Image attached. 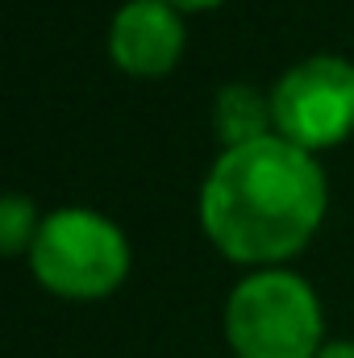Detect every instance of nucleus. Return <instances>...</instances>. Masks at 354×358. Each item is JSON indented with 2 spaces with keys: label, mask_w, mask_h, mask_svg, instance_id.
Listing matches in <instances>:
<instances>
[{
  "label": "nucleus",
  "mask_w": 354,
  "mask_h": 358,
  "mask_svg": "<svg viewBox=\"0 0 354 358\" xmlns=\"http://www.w3.org/2000/svg\"><path fill=\"white\" fill-rule=\"evenodd\" d=\"M200 229L238 267L267 271L296 259L321 229L330 179L317 155L279 134L221 150L200 183Z\"/></svg>",
  "instance_id": "1"
},
{
  "label": "nucleus",
  "mask_w": 354,
  "mask_h": 358,
  "mask_svg": "<svg viewBox=\"0 0 354 358\" xmlns=\"http://www.w3.org/2000/svg\"><path fill=\"white\" fill-rule=\"evenodd\" d=\"M34 279L63 300H104L129 279V238L125 229L88 204H63L46 213L34 246H29Z\"/></svg>",
  "instance_id": "3"
},
{
  "label": "nucleus",
  "mask_w": 354,
  "mask_h": 358,
  "mask_svg": "<svg viewBox=\"0 0 354 358\" xmlns=\"http://www.w3.org/2000/svg\"><path fill=\"white\" fill-rule=\"evenodd\" d=\"M317 358H354V338H330L317 350Z\"/></svg>",
  "instance_id": "8"
},
{
  "label": "nucleus",
  "mask_w": 354,
  "mask_h": 358,
  "mask_svg": "<svg viewBox=\"0 0 354 358\" xmlns=\"http://www.w3.org/2000/svg\"><path fill=\"white\" fill-rule=\"evenodd\" d=\"M275 134L309 155H325L354 134V59L309 55L271 84Z\"/></svg>",
  "instance_id": "4"
},
{
  "label": "nucleus",
  "mask_w": 354,
  "mask_h": 358,
  "mask_svg": "<svg viewBox=\"0 0 354 358\" xmlns=\"http://www.w3.org/2000/svg\"><path fill=\"white\" fill-rule=\"evenodd\" d=\"M167 4H176L179 13H208V8H217L225 0H167Z\"/></svg>",
  "instance_id": "9"
},
{
  "label": "nucleus",
  "mask_w": 354,
  "mask_h": 358,
  "mask_svg": "<svg viewBox=\"0 0 354 358\" xmlns=\"http://www.w3.org/2000/svg\"><path fill=\"white\" fill-rule=\"evenodd\" d=\"M187 46L183 13L167 0H125L108 21V59L134 80L171 76Z\"/></svg>",
  "instance_id": "5"
},
{
  "label": "nucleus",
  "mask_w": 354,
  "mask_h": 358,
  "mask_svg": "<svg viewBox=\"0 0 354 358\" xmlns=\"http://www.w3.org/2000/svg\"><path fill=\"white\" fill-rule=\"evenodd\" d=\"M221 334L234 358H317L330 342L317 287L288 267L242 275L225 296Z\"/></svg>",
  "instance_id": "2"
},
{
  "label": "nucleus",
  "mask_w": 354,
  "mask_h": 358,
  "mask_svg": "<svg viewBox=\"0 0 354 358\" xmlns=\"http://www.w3.org/2000/svg\"><path fill=\"white\" fill-rule=\"evenodd\" d=\"M213 129L221 150L246 146L275 134V117H271V92L255 88L246 80H229L213 96Z\"/></svg>",
  "instance_id": "6"
},
{
  "label": "nucleus",
  "mask_w": 354,
  "mask_h": 358,
  "mask_svg": "<svg viewBox=\"0 0 354 358\" xmlns=\"http://www.w3.org/2000/svg\"><path fill=\"white\" fill-rule=\"evenodd\" d=\"M42 221H46V213L34 204V196L8 192V196L0 200V250H4L8 259L29 255V246H34Z\"/></svg>",
  "instance_id": "7"
}]
</instances>
